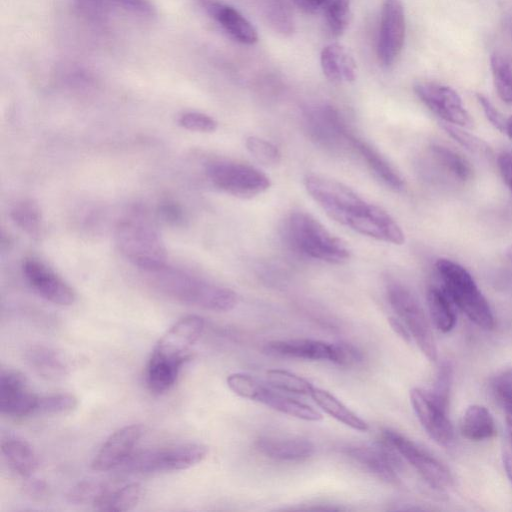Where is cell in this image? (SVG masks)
Segmentation results:
<instances>
[{
    "label": "cell",
    "instance_id": "obj_21",
    "mask_svg": "<svg viewBox=\"0 0 512 512\" xmlns=\"http://www.w3.org/2000/svg\"><path fill=\"white\" fill-rule=\"evenodd\" d=\"M345 140L383 184L396 192L404 190L403 177L376 148L350 133L349 130L345 133Z\"/></svg>",
    "mask_w": 512,
    "mask_h": 512
},
{
    "label": "cell",
    "instance_id": "obj_29",
    "mask_svg": "<svg viewBox=\"0 0 512 512\" xmlns=\"http://www.w3.org/2000/svg\"><path fill=\"white\" fill-rule=\"evenodd\" d=\"M142 494L143 488L138 482L126 484L118 489L110 486L94 507L101 511H128L139 503Z\"/></svg>",
    "mask_w": 512,
    "mask_h": 512
},
{
    "label": "cell",
    "instance_id": "obj_5",
    "mask_svg": "<svg viewBox=\"0 0 512 512\" xmlns=\"http://www.w3.org/2000/svg\"><path fill=\"white\" fill-rule=\"evenodd\" d=\"M435 267L453 303L478 327L492 329L495 323L492 310L471 274L445 258L438 259Z\"/></svg>",
    "mask_w": 512,
    "mask_h": 512
},
{
    "label": "cell",
    "instance_id": "obj_17",
    "mask_svg": "<svg viewBox=\"0 0 512 512\" xmlns=\"http://www.w3.org/2000/svg\"><path fill=\"white\" fill-rule=\"evenodd\" d=\"M410 402L427 434L439 445H450L453 427L447 417V407L436 400L430 391L421 388L410 391Z\"/></svg>",
    "mask_w": 512,
    "mask_h": 512
},
{
    "label": "cell",
    "instance_id": "obj_26",
    "mask_svg": "<svg viewBox=\"0 0 512 512\" xmlns=\"http://www.w3.org/2000/svg\"><path fill=\"white\" fill-rule=\"evenodd\" d=\"M1 451L8 465L23 477L30 476L38 466L34 449L23 439L17 437L3 439Z\"/></svg>",
    "mask_w": 512,
    "mask_h": 512
},
{
    "label": "cell",
    "instance_id": "obj_31",
    "mask_svg": "<svg viewBox=\"0 0 512 512\" xmlns=\"http://www.w3.org/2000/svg\"><path fill=\"white\" fill-rule=\"evenodd\" d=\"M427 303L431 320L436 328L443 333L450 332L456 324V314L454 303L443 287H430Z\"/></svg>",
    "mask_w": 512,
    "mask_h": 512
},
{
    "label": "cell",
    "instance_id": "obj_7",
    "mask_svg": "<svg viewBox=\"0 0 512 512\" xmlns=\"http://www.w3.org/2000/svg\"><path fill=\"white\" fill-rule=\"evenodd\" d=\"M226 382L236 395L264 404L280 413L305 421L315 422L322 419V414L312 406L280 392L252 375L232 373Z\"/></svg>",
    "mask_w": 512,
    "mask_h": 512
},
{
    "label": "cell",
    "instance_id": "obj_16",
    "mask_svg": "<svg viewBox=\"0 0 512 512\" xmlns=\"http://www.w3.org/2000/svg\"><path fill=\"white\" fill-rule=\"evenodd\" d=\"M204 324V319L198 315L182 317L157 341L151 356L184 363L190 347L201 336Z\"/></svg>",
    "mask_w": 512,
    "mask_h": 512
},
{
    "label": "cell",
    "instance_id": "obj_20",
    "mask_svg": "<svg viewBox=\"0 0 512 512\" xmlns=\"http://www.w3.org/2000/svg\"><path fill=\"white\" fill-rule=\"evenodd\" d=\"M203 11L235 41L252 45L258 41L255 27L234 7L221 0H197Z\"/></svg>",
    "mask_w": 512,
    "mask_h": 512
},
{
    "label": "cell",
    "instance_id": "obj_14",
    "mask_svg": "<svg viewBox=\"0 0 512 512\" xmlns=\"http://www.w3.org/2000/svg\"><path fill=\"white\" fill-rule=\"evenodd\" d=\"M22 272L31 288L45 300L60 306L74 303L76 294L73 288L41 260L25 258Z\"/></svg>",
    "mask_w": 512,
    "mask_h": 512
},
{
    "label": "cell",
    "instance_id": "obj_24",
    "mask_svg": "<svg viewBox=\"0 0 512 512\" xmlns=\"http://www.w3.org/2000/svg\"><path fill=\"white\" fill-rule=\"evenodd\" d=\"M320 63L325 77L333 83H348L356 78L353 57L338 43H331L322 49Z\"/></svg>",
    "mask_w": 512,
    "mask_h": 512
},
{
    "label": "cell",
    "instance_id": "obj_48",
    "mask_svg": "<svg viewBox=\"0 0 512 512\" xmlns=\"http://www.w3.org/2000/svg\"><path fill=\"white\" fill-rule=\"evenodd\" d=\"M300 10L317 14L321 13L328 0H290Z\"/></svg>",
    "mask_w": 512,
    "mask_h": 512
},
{
    "label": "cell",
    "instance_id": "obj_36",
    "mask_svg": "<svg viewBox=\"0 0 512 512\" xmlns=\"http://www.w3.org/2000/svg\"><path fill=\"white\" fill-rule=\"evenodd\" d=\"M78 406L77 398L70 393H56L38 397L33 414L65 415Z\"/></svg>",
    "mask_w": 512,
    "mask_h": 512
},
{
    "label": "cell",
    "instance_id": "obj_37",
    "mask_svg": "<svg viewBox=\"0 0 512 512\" xmlns=\"http://www.w3.org/2000/svg\"><path fill=\"white\" fill-rule=\"evenodd\" d=\"M74 4L78 13L94 24L107 23L116 9L110 0H74Z\"/></svg>",
    "mask_w": 512,
    "mask_h": 512
},
{
    "label": "cell",
    "instance_id": "obj_18",
    "mask_svg": "<svg viewBox=\"0 0 512 512\" xmlns=\"http://www.w3.org/2000/svg\"><path fill=\"white\" fill-rule=\"evenodd\" d=\"M38 395L28 385L20 371L2 369L0 373V410L11 417H24L34 413Z\"/></svg>",
    "mask_w": 512,
    "mask_h": 512
},
{
    "label": "cell",
    "instance_id": "obj_46",
    "mask_svg": "<svg viewBox=\"0 0 512 512\" xmlns=\"http://www.w3.org/2000/svg\"><path fill=\"white\" fill-rule=\"evenodd\" d=\"M476 97L479 104L482 107L485 116L491 122V124L498 130L505 132L507 119L503 117V115L494 107V105L484 95L477 94Z\"/></svg>",
    "mask_w": 512,
    "mask_h": 512
},
{
    "label": "cell",
    "instance_id": "obj_50",
    "mask_svg": "<svg viewBox=\"0 0 512 512\" xmlns=\"http://www.w3.org/2000/svg\"><path fill=\"white\" fill-rule=\"evenodd\" d=\"M389 324L393 331L404 341L410 342L412 340L411 335L402 321L398 318L390 317Z\"/></svg>",
    "mask_w": 512,
    "mask_h": 512
},
{
    "label": "cell",
    "instance_id": "obj_15",
    "mask_svg": "<svg viewBox=\"0 0 512 512\" xmlns=\"http://www.w3.org/2000/svg\"><path fill=\"white\" fill-rule=\"evenodd\" d=\"M342 452L378 479L392 484L399 481L398 453L386 441L376 445H347Z\"/></svg>",
    "mask_w": 512,
    "mask_h": 512
},
{
    "label": "cell",
    "instance_id": "obj_9",
    "mask_svg": "<svg viewBox=\"0 0 512 512\" xmlns=\"http://www.w3.org/2000/svg\"><path fill=\"white\" fill-rule=\"evenodd\" d=\"M263 351L276 357L327 361L338 365H352L361 360V353L347 343H330L315 339H286L268 342Z\"/></svg>",
    "mask_w": 512,
    "mask_h": 512
},
{
    "label": "cell",
    "instance_id": "obj_1",
    "mask_svg": "<svg viewBox=\"0 0 512 512\" xmlns=\"http://www.w3.org/2000/svg\"><path fill=\"white\" fill-rule=\"evenodd\" d=\"M304 186L311 198L337 223L384 243L402 245L405 242L401 226L387 211L347 185L322 175L308 174Z\"/></svg>",
    "mask_w": 512,
    "mask_h": 512
},
{
    "label": "cell",
    "instance_id": "obj_6",
    "mask_svg": "<svg viewBox=\"0 0 512 512\" xmlns=\"http://www.w3.org/2000/svg\"><path fill=\"white\" fill-rule=\"evenodd\" d=\"M205 173L215 188L242 199L261 195L271 186L270 178L263 171L236 160H213L206 165Z\"/></svg>",
    "mask_w": 512,
    "mask_h": 512
},
{
    "label": "cell",
    "instance_id": "obj_30",
    "mask_svg": "<svg viewBox=\"0 0 512 512\" xmlns=\"http://www.w3.org/2000/svg\"><path fill=\"white\" fill-rule=\"evenodd\" d=\"M183 362L151 356L146 367V383L150 391L161 394L169 390L177 380Z\"/></svg>",
    "mask_w": 512,
    "mask_h": 512
},
{
    "label": "cell",
    "instance_id": "obj_51",
    "mask_svg": "<svg viewBox=\"0 0 512 512\" xmlns=\"http://www.w3.org/2000/svg\"><path fill=\"white\" fill-rule=\"evenodd\" d=\"M503 462H504L505 470L512 482V455L505 454L503 457Z\"/></svg>",
    "mask_w": 512,
    "mask_h": 512
},
{
    "label": "cell",
    "instance_id": "obj_45",
    "mask_svg": "<svg viewBox=\"0 0 512 512\" xmlns=\"http://www.w3.org/2000/svg\"><path fill=\"white\" fill-rule=\"evenodd\" d=\"M158 214L164 222L172 225L180 224L184 217L182 207L172 200L163 201L158 207Z\"/></svg>",
    "mask_w": 512,
    "mask_h": 512
},
{
    "label": "cell",
    "instance_id": "obj_3",
    "mask_svg": "<svg viewBox=\"0 0 512 512\" xmlns=\"http://www.w3.org/2000/svg\"><path fill=\"white\" fill-rule=\"evenodd\" d=\"M283 236L296 253L329 264H342L351 257L347 244L305 211H293L285 219Z\"/></svg>",
    "mask_w": 512,
    "mask_h": 512
},
{
    "label": "cell",
    "instance_id": "obj_41",
    "mask_svg": "<svg viewBox=\"0 0 512 512\" xmlns=\"http://www.w3.org/2000/svg\"><path fill=\"white\" fill-rule=\"evenodd\" d=\"M180 127L200 133H212L217 129V121L208 114L198 111H186L178 117Z\"/></svg>",
    "mask_w": 512,
    "mask_h": 512
},
{
    "label": "cell",
    "instance_id": "obj_44",
    "mask_svg": "<svg viewBox=\"0 0 512 512\" xmlns=\"http://www.w3.org/2000/svg\"><path fill=\"white\" fill-rule=\"evenodd\" d=\"M451 380V371L447 366L442 367L437 376V380L433 390H431V394L434 396L436 400H438L441 404L447 407L448 405V395H449V387Z\"/></svg>",
    "mask_w": 512,
    "mask_h": 512
},
{
    "label": "cell",
    "instance_id": "obj_8",
    "mask_svg": "<svg viewBox=\"0 0 512 512\" xmlns=\"http://www.w3.org/2000/svg\"><path fill=\"white\" fill-rule=\"evenodd\" d=\"M388 302L408 329L411 338L430 361L437 360V347L428 318L415 294L404 284L390 281L386 286Z\"/></svg>",
    "mask_w": 512,
    "mask_h": 512
},
{
    "label": "cell",
    "instance_id": "obj_11",
    "mask_svg": "<svg viewBox=\"0 0 512 512\" xmlns=\"http://www.w3.org/2000/svg\"><path fill=\"white\" fill-rule=\"evenodd\" d=\"M382 438L434 489L445 490L452 486L449 470L425 449L401 433L385 429Z\"/></svg>",
    "mask_w": 512,
    "mask_h": 512
},
{
    "label": "cell",
    "instance_id": "obj_12",
    "mask_svg": "<svg viewBox=\"0 0 512 512\" xmlns=\"http://www.w3.org/2000/svg\"><path fill=\"white\" fill-rule=\"evenodd\" d=\"M414 91L421 102L444 123L461 128L473 126L472 117L451 87L435 82H419L414 85Z\"/></svg>",
    "mask_w": 512,
    "mask_h": 512
},
{
    "label": "cell",
    "instance_id": "obj_35",
    "mask_svg": "<svg viewBox=\"0 0 512 512\" xmlns=\"http://www.w3.org/2000/svg\"><path fill=\"white\" fill-rule=\"evenodd\" d=\"M494 85L502 101L512 105V65L501 55H493L490 59Z\"/></svg>",
    "mask_w": 512,
    "mask_h": 512
},
{
    "label": "cell",
    "instance_id": "obj_40",
    "mask_svg": "<svg viewBox=\"0 0 512 512\" xmlns=\"http://www.w3.org/2000/svg\"><path fill=\"white\" fill-rule=\"evenodd\" d=\"M491 391L505 413H512V368L505 369L493 377Z\"/></svg>",
    "mask_w": 512,
    "mask_h": 512
},
{
    "label": "cell",
    "instance_id": "obj_43",
    "mask_svg": "<svg viewBox=\"0 0 512 512\" xmlns=\"http://www.w3.org/2000/svg\"><path fill=\"white\" fill-rule=\"evenodd\" d=\"M116 8L142 18H152L156 15V7L151 0H110Z\"/></svg>",
    "mask_w": 512,
    "mask_h": 512
},
{
    "label": "cell",
    "instance_id": "obj_32",
    "mask_svg": "<svg viewBox=\"0 0 512 512\" xmlns=\"http://www.w3.org/2000/svg\"><path fill=\"white\" fill-rule=\"evenodd\" d=\"M15 225L33 239L43 235L44 221L41 208L33 199H22L16 202L10 211Z\"/></svg>",
    "mask_w": 512,
    "mask_h": 512
},
{
    "label": "cell",
    "instance_id": "obj_19",
    "mask_svg": "<svg viewBox=\"0 0 512 512\" xmlns=\"http://www.w3.org/2000/svg\"><path fill=\"white\" fill-rule=\"evenodd\" d=\"M143 433L144 427L140 424L126 425L113 432L94 456L91 468L105 472L124 464Z\"/></svg>",
    "mask_w": 512,
    "mask_h": 512
},
{
    "label": "cell",
    "instance_id": "obj_22",
    "mask_svg": "<svg viewBox=\"0 0 512 512\" xmlns=\"http://www.w3.org/2000/svg\"><path fill=\"white\" fill-rule=\"evenodd\" d=\"M26 360L39 376L52 381L64 379L70 374L73 367L69 355L41 344L28 348Z\"/></svg>",
    "mask_w": 512,
    "mask_h": 512
},
{
    "label": "cell",
    "instance_id": "obj_13",
    "mask_svg": "<svg viewBox=\"0 0 512 512\" xmlns=\"http://www.w3.org/2000/svg\"><path fill=\"white\" fill-rule=\"evenodd\" d=\"M405 14L400 0H384L377 40V55L385 67L399 57L405 40Z\"/></svg>",
    "mask_w": 512,
    "mask_h": 512
},
{
    "label": "cell",
    "instance_id": "obj_23",
    "mask_svg": "<svg viewBox=\"0 0 512 512\" xmlns=\"http://www.w3.org/2000/svg\"><path fill=\"white\" fill-rule=\"evenodd\" d=\"M257 450L277 461H302L315 452L314 444L302 438L262 437L256 441Z\"/></svg>",
    "mask_w": 512,
    "mask_h": 512
},
{
    "label": "cell",
    "instance_id": "obj_10",
    "mask_svg": "<svg viewBox=\"0 0 512 512\" xmlns=\"http://www.w3.org/2000/svg\"><path fill=\"white\" fill-rule=\"evenodd\" d=\"M207 453L206 446L187 443L132 454L123 465L127 471L139 474L179 471L199 464Z\"/></svg>",
    "mask_w": 512,
    "mask_h": 512
},
{
    "label": "cell",
    "instance_id": "obj_53",
    "mask_svg": "<svg viewBox=\"0 0 512 512\" xmlns=\"http://www.w3.org/2000/svg\"><path fill=\"white\" fill-rule=\"evenodd\" d=\"M505 132L508 134V136L512 139V116H510L507 119Z\"/></svg>",
    "mask_w": 512,
    "mask_h": 512
},
{
    "label": "cell",
    "instance_id": "obj_52",
    "mask_svg": "<svg viewBox=\"0 0 512 512\" xmlns=\"http://www.w3.org/2000/svg\"><path fill=\"white\" fill-rule=\"evenodd\" d=\"M506 414V423H507V428H508V431H509V435L512 439V413H505Z\"/></svg>",
    "mask_w": 512,
    "mask_h": 512
},
{
    "label": "cell",
    "instance_id": "obj_49",
    "mask_svg": "<svg viewBox=\"0 0 512 512\" xmlns=\"http://www.w3.org/2000/svg\"><path fill=\"white\" fill-rule=\"evenodd\" d=\"M26 493L29 496L35 497V498H41L46 495L47 492V486L45 482L38 480V479H32L28 481L24 487Z\"/></svg>",
    "mask_w": 512,
    "mask_h": 512
},
{
    "label": "cell",
    "instance_id": "obj_39",
    "mask_svg": "<svg viewBox=\"0 0 512 512\" xmlns=\"http://www.w3.org/2000/svg\"><path fill=\"white\" fill-rule=\"evenodd\" d=\"M245 145L252 157L263 165L274 166L281 161V153L277 146L264 138L249 136Z\"/></svg>",
    "mask_w": 512,
    "mask_h": 512
},
{
    "label": "cell",
    "instance_id": "obj_4",
    "mask_svg": "<svg viewBox=\"0 0 512 512\" xmlns=\"http://www.w3.org/2000/svg\"><path fill=\"white\" fill-rule=\"evenodd\" d=\"M114 239L121 254L145 273L167 265L165 244L154 224L141 212L133 211L119 220Z\"/></svg>",
    "mask_w": 512,
    "mask_h": 512
},
{
    "label": "cell",
    "instance_id": "obj_47",
    "mask_svg": "<svg viewBox=\"0 0 512 512\" xmlns=\"http://www.w3.org/2000/svg\"><path fill=\"white\" fill-rule=\"evenodd\" d=\"M500 174L512 193V152H504L498 157Z\"/></svg>",
    "mask_w": 512,
    "mask_h": 512
},
{
    "label": "cell",
    "instance_id": "obj_42",
    "mask_svg": "<svg viewBox=\"0 0 512 512\" xmlns=\"http://www.w3.org/2000/svg\"><path fill=\"white\" fill-rule=\"evenodd\" d=\"M460 128L461 127L459 126L443 123V129L446 131V133L454 138L467 150L477 154L489 153V147L484 141L468 132L461 130Z\"/></svg>",
    "mask_w": 512,
    "mask_h": 512
},
{
    "label": "cell",
    "instance_id": "obj_27",
    "mask_svg": "<svg viewBox=\"0 0 512 512\" xmlns=\"http://www.w3.org/2000/svg\"><path fill=\"white\" fill-rule=\"evenodd\" d=\"M429 156L437 169L458 182H466L473 176L470 162L460 153L439 144L429 148Z\"/></svg>",
    "mask_w": 512,
    "mask_h": 512
},
{
    "label": "cell",
    "instance_id": "obj_34",
    "mask_svg": "<svg viewBox=\"0 0 512 512\" xmlns=\"http://www.w3.org/2000/svg\"><path fill=\"white\" fill-rule=\"evenodd\" d=\"M327 30L332 36H340L351 19L350 0H328L321 13Z\"/></svg>",
    "mask_w": 512,
    "mask_h": 512
},
{
    "label": "cell",
    "instance_id": "obj_28",
    "mask_svg": "<svg viewBox=\"0 0 512 512\" xmlns=\"http://www.w3.org/2000/svg\"><path fill=\"white\" fill-rule=\"evenodd\" d=\"M461 434L471 441L492 438L496 433L495 422L490 411L478 404L469 406L460 421Z\"/></svg>",
    "mask_w": 512,
    "mask_h": 512
},
{
    "label": "cell",
    "instance_id": "obj_38",
    "mask_svg": "<svg viewBox=\"0 0 512 512\" xmlns=\"http://www.w3.org/2000/svg\"><path fill=\"white\" fill-rule=\"evenodd\" d=\"M109 487L110 485L103 482L81 481L68 491L67 499L76 505L92 504L94 506Z\"/></svg>",
    "mask_w": 512,
    "mask_h": 512
},
{
    "label": "cell",
    "instance_id": "obj_54",
    "mask_svg": "<svg viewBox=\"0 0 512 512\" xmlns=\"http://www.w3.org/2000/svg\"><path fill=\"white\" fill-rule=\"evenodd\" d=\"M506 256L512 262V244L507 248Z\"/></svg>",
    "mask_w": 512,
    "mask_h": 512
},
{
    "label": "cell",
    "instance_id": "obj_33",
    "mask_svg": "<svg viewBox=\"0 0 512 512\" xmlns=\"http://www.w3.org/2000/svg\"><path fill=\"white\" fill-rule=\"evenodd\" d=\"M266 382L282 392L310 395L314 386L305 378L283 369H270L266 372Z\"/></svg>",
    "mask_w": 512,
    "mask_h": 512
},
{
    "label": "cell",
    "instance_id": "obj_2",
    "mask_svg": "<svg viewBox=\"0 0 512 512\" xmlns=\"http://www.w3.org/2000/svg\"><path fill=\"white\" fill-rule=\"evenodd\" d=\"M147 274L151 276L152 284L158 290L184 304L215 312H227L238 302L237 294L233 290L181 269L166 265Z\"/></svg>",
    "mask_w": 512,
    "mask_h": 512
},
{
    "label": "cell",
    "instance_id": "obj_25",
    "mask_svg": "<svg viewBox=\"0 0 512 512\" xmlns=\"http://www.w3.org/2000/svg\"><path fill=\"white\" fill-rule=\"evenodd\" d=\"M309 396L326 414L351 429L360 432H366L369 429V425L365 420L327 390L314 386Z\"/></svg>",
    "mask_w": 512,
    "mask_h": 512
}]
</instances>
